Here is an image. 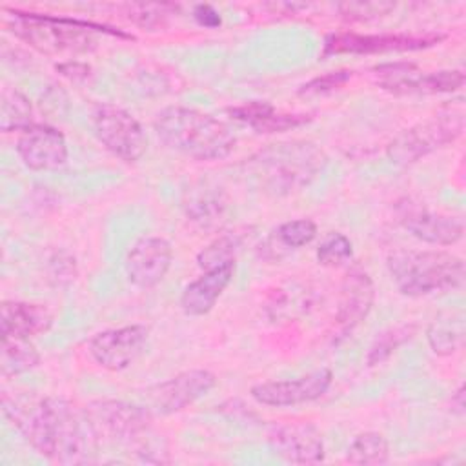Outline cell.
<instances>
[{
    "instance_id": "6da1fadb",
    "label": "cell",
    "mask_w": 466,
    "mask_h": 466,
    "mask_svg": "<svg viewBox=\"0 0 466 466\" xmlns=\"http://www.w3.org/2000/svg\"><path fill=\"white\" fill-rule=\"evenodd\" d=\"M4 417L42 457L58 464L91 462L98 441L84 408L64 397H38L35 391H4Z\"/></svg>"
},
{
    "instance_id": "7a4b0ae2",
    "label": "cell",
    "mask_w": 466,
    "mask_h": 466,
    "mask_svg": "<svg viewBox=\"0 0 466 466\" xmlns=\"http://www.w3.org/2000/svg\"><path fill=\"white\" fill-rule=\"evenodd\" d=\"M153 127L169 149L202 162L226 158L237 144L228 124L195 107L167 106L157 113Z\"/></svg>"
},
{
    "instance_id": "3957f363",
    "label": "cell",
    "mask_w": 466,
    "mask_h": 466,
    "mask_svg": "<svg viewBox=\"0 0 466 466\" xmlns=\"http://www.w3.org/2000/svg\"><path fill=\"white\" fill-rule=\"evenodd\" d=\"M326 153L309 140L269 144L249 158L260 187L275 197L297 193L309 186L326 167Z\"/></svg>"
},
{
    "instance_id": "277c9868",
    "label": "cell",
    "mask_w": 466,
    "mask_h": 466,
    "mask_svg": "<svg viewBox=\"0 0 466 466\" xmlns=\"http://www.w3.org/2000/svg\"><path fill=\"white\" fill-rule=\"evenodd\" d=\"M395 288L408 297L453 291L464 286V260L444 249H395L386 258Z\"/></svg>"
},
{
    "instance_id": "5b68a950",
    "label": "cell",
    "mask_w": 466,
    "mask_h": 466,
    "mask_svg": "<svg viewBox=\"0 0 466 466\" xmlns=\"http://www.w3.org/2000/svg\"><path fill=\"white\" fill-rule=\"evenodd\" d=\"M9 29L35 47L36 51L49 56H76L91 53L96 47V31H104L102 25L40 13L11 11Z\"/></svg>"
},
{
    "instance_id": "8992f818",
    "label": "cell",
    "mask_w": 466,
    "mask_h": 466,
    "mask_svg": "<svg viewBox=\"0 0 466 466\" xmlns=\"http://www.w3.org/2000/svg\"><path fill=\"white\" fill-rule=\"evenodd\" d=\"M464 107L461 104L442 106L428 118L402 129L386 147L393 164L410 166L430 153L453 144L464 131Z\"/></svg>"
},
{
    "instance_id": "52a82bcc",
    "label": "cell",
    "mask_w": 466,
    "mask_h": 466,
    "mask_svg": "<svg viewBox=\"0 0 466 466\" xmlns=\"http://www.w3.org/2000/svg\"><path fill=\"white\" fill-rule=\"evenodd\" d=\"M84 413L98 442H142L153 422V411L147 406L113 399L93 400L84 408Z\"/></svg>"
},
{
    "instance_id": "ba28073f",
    "label": "cell",
    "mask_w": 466,
    "mask_h": 466,
    "mask_svg": "<svg viewBox=\"0 0 466 466\" xmlns=\"http://www.w3.org/2000/svg\"><path fill=\"white\" fill-rule=\"evenodd\" d=\"M89 120L98 142L120 160L137 162L146 153V131L127 109L111 102H96L91 107Z\"/></svg>"
},
{
    "instance_id": "9c48e42d",
    "label": "cell",
    "mask_w": 466,
    "mask_h": 466,
    "mask_svg": "<svg viewBox=\"0 0 466 466\" xmlns=\"http://www.w3.org/2000/svg\"><path fill=\"white\" fill-rule=\"evenodd\" d=\"M373 76L379 87L393 95L453 93L464 84V73L461 69L422 71L413 62H386L375 66Z\"/></svg>"
},
{
    "instance_id": "30bf717a",
    "label": "cell",
    "mask_w": 466,
    "mask_h": 466,
    "mask_svg": "<svg viewBox=\"0 0 466 466\" xmlns=\"http://www.w3.org/2000/svg\"><path fill=\"white\" fill-rule=\"evenodd\" d=\"M217 384L209 370H186L146 390V406L157 415H171L206 397Z\"/></svg>"
},
{
    "instance_id": "8fae6325",
    "label": "cell",
    "mask_w": 466,
    "mask_h": 466,
    "mask_svg": "<svg viewBox=\"0 0 466 466\" xmlns=\"http://www.w3.org/2000/svg\"><path fill=\"white\" fill-rule=\"evenodd\" d=\"M333 382V371L329 368L313 370L299 379L266 380L251 386L249 395L264 406L286 408L320 399Z\"/></svg>"
},
{
    "instance_id": "7c38bea8",
    "label": "cell",
    "mask_w": 466,
    "mask_h": 466,
    "mask_svg": "<svg viewBox=\"0 0 466 466\" xmlns=\"http://www.w3.org/2000/svg\"><path fill=\"white\" fill-rule=\"evenodd\" d=\"M149 329L144 324H129L98 331L89 340L91 359L107 371H122L142 353Z\"/></svg>"
},
{
    "instance_id": "4fadbf2b",
    "label": "cell",
    "mask_w": 466,
    "mask_h": 466,
    "mask_svg": "<svg viewBox=\"0 0 466 466\" xmlns=\"http://www.w3.org/2000/svg\"><path fill=\"white\" fill-rule=\"evenodd\" d=\"M444 35L424 33V35H404V33H384V35H359V33H337L329 35L324 44V55H371L386 51H415L439 44Z\"/></svg>"
},
{
    "instance_id": "5bb4252c",
    "label": "cell",
    "mask_w": 466,
    "mask_h": 466,
    "mask_svg": "<svg viewBox=\"0 0 466 466\" xmlns=\"http://www.w3.org/2000/svg\"><path fill=\"white\" fill-rule=\"evenodd\" d=\"M16 153L33 171H55L67 162V142L62 131L47 124H33L20 131Z\"/></svg>"
},
{
    "instance_id": "9a60e30c",
    "label": "cell",
    "mask_w": 466,
    "mask_h": 466,
    "mask_svg": "<svg viewBox=\"0 0 466 466\" xmlns=\"http://www.w3.org/2000/svg\"><path fill=\"white\" fill-rule=\"evenodd\" d=\"M173 248L162 237L138 238L126 255L124 269L127 280L140 288L149 289L162 282L171 268Z\"/></svg>"
},
{
    "instance_id": "2e32d148",
    "label": "cell",
    "mask_w": 466,
    "mask_h": 466,
    "mask_svg": "<svg viewBox=\"0 0 466 466\" xmlns=\"http://www.w3.org/2000/svg\"><path fill=\"white\" fill-rule=\"evenodd\" d=\"M268 442L275 455L293 464H317L324 459L322 433L306 420L275 426L268 433Z\"/></svg>"
},
{
    "instance_id": "e0dca14e",
    "label": "cell",
    "mask_w": 466,
    "mask_h": 466,
    "mask_svg": "<svg viewBox=\"0 0 466 466\" xmlns=\"http://www.w3.org/2000/svg\"><path fill=\"white\" fill-rule=\"evenodd\" d=\"M399 222L415 238L433 246H453L464 235V224L459 217L430 211L415 204H404L399 209Z\"/></svg>"
},
{
    "instance_id": "ac0fdd59",
    "label": "cell",
    "mask_w": 466,
    "mask_h": 466,
    "mask_svg": "<svg viewBox=\"0 0 466 466\" xmlns=\"http://www.w3.org/2000/svg\"><path fill=\"white\" fill-rule=\"evenodd\" d=\"M375 300V286L371 277L362 269H351L346 273L339 302H337V313L335 322L342 335L351 333L371 311Z\"/></svg>"
},
{
    "instance_id": "d6986e66",
    "label": "cell",
    "mask_w": 466,
    "mask_h": 466,
    "mask_svg": "<svg viewBox=\"0 0 466 466\" xmlns=\"http://www.w3.org/2000/svg\"><path fill=\"white\" fill-rule=\"evenodd\" d=\"M235 275V262L204 271L180 295V308L189 317H202L213 309Z\"/></svg>"
},
{
    "instance_id": "ffe728a7",
    "label": "cell",
    "mask_w": 466,
    "mask_h": 466,
    "mask_svg": "<svg viewBox=\"0 0 466 466\" xmlns=\"http://www.w3.org/2000/svg\"><path fill=\"white\" fill-rule=\"evenodd\" d=\"M53 313L47 306L25 300H4L2 302V335L33 339L51 329Z\"/></svg>"
},
{
    "instance_id": "44dd1931",
    "label": "cell",
    "mask_w": 466,
    "mask_h": 466,
    "mask_svg": "<svg viewBox=\"0 0 466 466\" xmlns=\"http://www.w3.org/2000/svg\"><path fill=\"white\" fill-rule=\"evenodd\" d=\"M233 120L253 127L257 133H282L300 127L311 120L304 113H280L266 100H249L228 109Z\"/></svg>"
},
{
    "instance_id": "7402d4cb",
    "label": "cell",
    "mask_w": 466,
    "mask_h": 466,
    "mask_svg": "<svg viewBox=\"0 0 466 466\" xmlns=\"http://www.w3.org/2000/svg\"><path fill=\"white\" fill-rule=\"evenodd\" d=\"M426 340L439 357L457 353L466 340V315L461 306L442 309L426 328Z\"/></svg>"
},
{
    "instance_id": "603a6c76",
    "label": "cell",
    "mask_w": 466,
    "mask_h": 466,
    "mask_svg": "<svg viewBox=\"0 0 466 466\" xmlns=\"http://www.w3.org/2000/svg\"><path fill=\"white\" fill-rule=\"evenodd\" d=\"M226 209L228 200L224 198V193L218 187H211L208 184H204V187L187 191V197L184 200L186 215L204 228L220 226Z\"/></svg>"
},
{
    "instance_id": "cb8c5ba5",
    "label": "cell",
    "mask_w": 466,
    "mask_h": 466,
    "mask_svg": "<svg viewBox=\"0 0 466 466\" xmlns=\"http://www.w3.org/2000/svg\"><path fill=\"white\" fill-rule=\"evenodd\" d=\"M40 353L31 342V339L2 335V350H0V371L2 377H16L38 366Z\"/></svg>"
},
{
    "instance_id": "d4e9b609",
    "label": "cell",
    "mask_w": 466,
    "mask_h": 466,
    "mask_svg": "<svg viewBox=\"0 0 466 466\" xmlns=\"http://www.w3.org/2000/svg\"><path fill=\"white\" fill-rule=\"evenodd\" d=\"M33 124L31 100L20 89L4 86L0 93V129L4 133L24 131Z\"/></svg>"
},
{
    "instance_id": "484cf974",
    "label": "cell",
    "mask_w": 466,
    "mask_h": 466,
    "mask_svg": "<svg viewBox=\"0 0 466 466\" xmlns=\"http://www.w3.org/2000/svg\"><path fill=\"white\" fill-rule=\"evenodd\" d=\"M388 459L390 444L379 431L359 433L346 451V461L351 464H384Z\"/></svg>"
},
{
    "instance_id": "4316f807",
    "label": "cell",
    "mask_w": 466,
    "mask_h": 466,
    "mask_svg": "<svg viewBox=\"0 0 466 466\" xmlns=\"http://www.w3.org/2000/svg\"><path fill=\"white\" fill-rule=\"evenodd\" d=\"M242 246V237L237 233H226L211 240L204 249L197 255V264L200 269L209 271L226 264L235 262L237 253Z\"/></svg>"
},
{
    "instance_id": "83f0119b",
    "label": "cell",
    "mask_w": 466,
    "mask_h": 466,
    "mask_svg": "<svg viewBox=\"0 0 466 466\" xmlns=\"http://www.w3.org/2000/svg\"><path fill=\"white\" fill-rule=\"evenodd\" d=\"M413 333H415L413 324H400V326H391V328L384 329L371 342L368 355H366V364L368 366L382 364L384 360H388L393 355V351L399 346L408 342L413 337Z\"/></svg>"
},
{
    "instance_id": "f1b7e54d",
    "label": "cell",
    "mask_w": 466,
    "mask_h": 466,
    "mask_svg": "<svg viewBox=\"0 0 466 466\" xmlns=\"http://www.w3.org/2000/svg\"><path fill=\"white\" fill-rule=\"evenodd\" d=\"M353 257L351 240L339 231L328 233L317 248V260L326 268H339Z\"/></svg>"
},
{
    "instance_id": "f546056e",
    "label": "cell",
    "mask_w": 466,
    "mask_h": 466,
    "mask_svg": "<svg viewBox=\"0 0 466 466\" xmlns=\"http://www.w3.org/2000/svg\"><path fill=\"white\" fill-rule=\"evenodd\" d=\"M317 237V224L311 218H295L280 224L275 238L288 249H299Z\"/></svg>"
},
{
    "instance_id": "4dcf8cb0",
    "label": "cell",
    "mask_w": 466,
    "mask_h": 466,
    "mask_svg": "<svg viewBox=\"0 0 466 466\" xmlns=\"http://www.w3.org/2000/svg\"><path fill=\"white\" fill-rule=\"evenodd\" d=\"M395 9L393 2H342L339 11L346 20H375Z\"/></svg>"
},
{
    "instance_id": "1f68e13d",
    "label": "cell",
    "mask_w": 466,
    "mask_h": 466,
    "mask_svg": "<svg viewBox=\"0 0 466 466\" xmlns=\"http://www.w3.org/2000/svg\"><path fill=\"white\" fill-rule=\"evenodd\" d=\"M351 78V71L348 69H339V71H329L326 75L315 76L309 82H306L300 89L299 95L300 96H320V95H328L335 89H340L348 80Z\"/></svg>"
},
{
    "instance_id": "d6a6232c",
    "label": "cell",
    "mask_w": 466,
    "mask_h": 466,
    "mask_svg": "<svg viewBox=\"0 0 466 466\" xmlns=\"http://www.w3.org/2000/svg\"><path fill=\"white\" fill-rule=\"evenodd\" d=\"M166 13L164 5H155V4H135L129 5V18H133L137 24L144 27H155L162 25Z\"/></svg>"
},
{
    "instance_id": "836d02e7",
    "label": "cell",
    "mask_w": 466,
    "mask_h": 466,
    "mask_svg": "<svg viewBox=\"0 0 466 466\" xmlns=\"http://www.w3.org/2000/svg\"><path fill=\"white\" fill-rule=\"evenodd\" d=\"M55 69L64 75L66 78L73 80V82H80V80H87V76L91 75V67L86 62H78V60H66V62H58L55 66Z\"/></svg>"
},
{
    "instance_id": "e575fe53",
    "label": "cell",
    "mask_w": 466,
    "mask_h": 466,
    "mask_svg": "<svg viewBox=\"0 0 466 466\" xmlns=\"http://www.w3.org/2000/svg\"><path fill=\"white\" fill-rule=\"evenodd\" d=\"M193 16L195 20L204 25V27H217L220 25V15L208 4H198L193 7Z\"/></svg>"
},
{
    "instance_id": "d590c367",
    "label": "cell",
    "mask_w": 466,
    "mask_h": 466,
    "mask_svg": "<svg viewBox=\"0 0 466 466\" xmlns=\"http://www.w3.org/2000/svg\"><path fill=\"white\" fill-rule=\"evenodd\" d=\"M464 406H466V402H464V386L461 384L457 388V391L451 395V411L457 413V415H464Z\"/></svg>"
}]
</instances>
